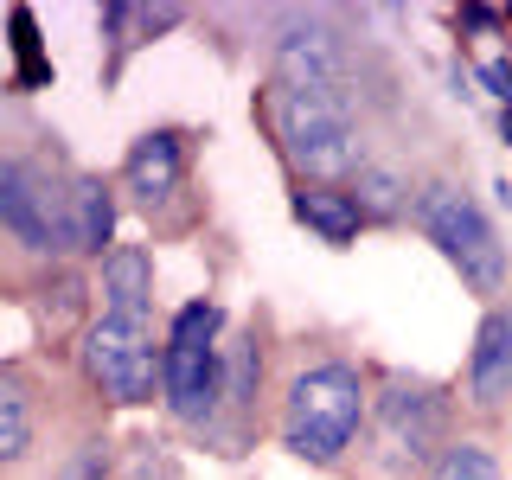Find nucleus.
I'll use <instances>...</instances> for the list:
<instances>
[{
	"mask_svg": "<svg viewBox=\"0 0 512 480\" xmlns=\"http://www.w3.org/2000/svg\"><path fill=\"white\" fill-rule=\"evenodd\" d=\"M346 71H352V52H346V39L333 26H288L282 39H276V84L288 90H333V96H346Z\"/></svg>",
	"mask_w": 512,
	"mask_h": 480,
	"instance_id": "6e6552de",
	"label": "nucleus"
},
{
	"mask_svg": "<svg viewBox=\"0 0 512 480\" xmlns=\"http://www.w3.org/2000/svg\"><path fill=\"white\" fill-rule=\"evenodd\" d=\"M7 32H13V84L7 90H45V84H52V58L39 52V26H32V13L13 7Z\"/></svg>",
	"mask_w": 512,
	"mask_h": 480,
	"instance_id": "2eb2a0df",
	"label": "nucleus"
},
{
	"mask_svg": "<svg viewBox=\"0 0 512 480\" xmlns=\"http://www.w3.org/2000/svg\"><path fill=\"white\" fill-rule=\"evenodd\" d=\"M468 397L480 410H500L512 397V308H487L468 352Z\"/></svg>",
	"mask_w": 512,
	"mask_h": 480,
	"instance_id": "9d476101",
	"label": "nucleus"
},
{
	"mask_svg": "<svg viewBox=\"0 0 512 480\" xmlns=\"http://www.w3.org/2000/svg\"><path fill=\"white\" fill-rule=\"evenodd\" d=\"M461 26H474V32H487V26H500V13H493V7H468V13H461Z\"/></svg>",
	"mask_w": 512,
	"mask_h": 480,
	"instance_id": "5701e85b",
	"label": "nucleus"
},
{
	"mask_svg": "<svg viewBox=\"0 0 512 480\" xmlns=\"http://www.w3.org/2000/svg\"><path fill=\"white\" fill-rule=\"evenodd\" d=\"M480 84H487V90L512 109V64H506V58H487V64H480Z\"/></svg>",
	"mask_w": 512,
	"mask_h": 480,
	"instance_id": "412c9836",
	"label": "nucleus"
},
{
	"mask_svg": "<svg viewBox=\"0 0 512 480\" xmlns=\"http://www.w3.org/2000/svg\"><path fill=\"white\" fill-rule=\"evenodd\" d=\"M256 384H263V352H256V340L224 346V404L250 410L256 404Z\"/></svg>",
	"mask_w": 512,
	"mask_h": 480,
	"instance_id": "f3484780",
	"label": "nucleus"
},
{
	"mask_svg": "<svg viewBox=\"0 0 512 480\" xmlns=\"http://www.w3.org/2000/svg\"><path fill=\"white\" fill-rule=\"evenodd\" d=\"M359 205H365V218H391L404 205V180L384 167H359Z\"/></svg>",
	"mask_w": 512,
	"mask_h": 480,
	"instance_id": "6ab92c4d",
	"label": "nucleus"
},
{
	"mask_svg": "<svg viewBox=\"0 0 512 480\" xmlns=\"http://www.w3.org/2000/svg\"><path fill=\"white\" fill-rule=\"evenodd\" d=\"M500 199H506V212H512V180H500Z\"/></svg>",
	"mask_w": 512,
	"mask_h": 480,
	"instance_id": "b1692460",
	"label": "nucleus"
},
{
	"mask_svg": "<svg viewBox=\"0 0 512 480\" xmlns=\"http://www.w3.org/2000/svg\"><path fill=\"white\" fill-rule=\"evenodd\" d=\"M26 448H32V397H26V384L20 378H0V461H26Z\"/></svg>",
	"mask_w": 512,
	"mask_h": 480,
	"instance_id": "dca6fc26",
	"label": "nucleus"
},
{
	"mask_svg": "<svg viewBox=\"0 0 512 480\" xmlns=\"http://www.w3.org/2000/svg\"><path fill=\"white\" fill-rule=\"evenodd\" d=\"M84 372L116 404H154V384H167V346H154V314H103L84 333Z\"/></svg>",
	"mask_w": 512,
	"mask_h": 480,
	"instance_id": "20e7f679",
	"label": "nucleus"
},
{
	"mask_svg": "<svg viewBox=\"0 0 512 480\" xmlns=\"http://www.w3.org/2000/svg\"><path fill=\"white\" fill-rule=\"evenodd\" d=\"M64 192L45 167L7 154L0 160V224L13 231V244L32 250V256H52V250H71V224H64Z\"/></svg>",
	"mask_w": 512,
	"mask_h": 480,
	"instance_id": "39448f33",
	"label": "nucleus"
},
{
	"mask_svg": "<svg viewBox=\"0 0 512 480\" xmlns=\"http://www.w3.org/2000/svg\"><path fill=\"white\" fill-rule=\"evenodd\" d=\"M167 455H160V442H141V455H135V480H167Z\"/></svg>",
	"mask_w": 512,
	"mask_h": 480,
	"instance_id": "4be33fe9",
	"label": "nucleus"
},
{
	"mask_svg": "<svg viewBox=\"0 0 512 480\" xmlns=\"http://www.w3.org/2000/svg\"><path fill=\"white\" fill-rule=\"evenodd\" d=\"M180 180H186V135L180 128H148V135L128 148V160H122V186L135 192L141 205L173 199Z\"/></svg>",
	"mask_w": 512,
	"mask_h": 480,
	"instance_id": "1a4fd4ad",
	"label": "nucleus"
},
{
	"mask_svg": "<svg viewBox=\"0 0 512 480\" xmlns=\"http://www.w3.org/2000/svg\"><path fill=\"white\" fill-rule=\"evenodd\" d=\"M372 442H378V468H391V474L423 468L442 442V397L429 384L391 378L378 397V416H372Z\"/></svg>",
	"mask_w": 512,
	"mask_h": 480,
	"instance_id": "423d86ee",
	"label": "nucleus"
},
{
	"mask_svg": "<svg viewBox=\"0 0 512 480\" xmlns=\"http://www.w3.org/2000/svg\"><path fill=\"white\" fill-rule=\"evenodd\" d=\"M58 480H109V448H103V442H84L71 461H64Z\"/></svg>",
	"mask_w": 512,
	"mask_h": 480,
	"instance_id": "aec40b11",
	"label": "nucleus"
},
{
	"mask_svg": "<svg viewBox=\"0 0 512 480\" xmlns=\"http://www.w3.org/2000/svg\"><path fill=\"white\" fill-rule=\"evenodd\" d=\"M416 224H423V237L461 269V282H468L474 295H500V288H506V244H500L493 218L480 212V199L468 186H455V180L423 186V199H416Z\"/></svg>",
	"mask_w": 512,
	"mask_h": 480,
	"instance_id": "7ed1b4c3",
	"label": "nucleus"
},
{
	"mask_svg": "<svg viewBox=\"0 0 512 480\" xmlns=\"http://www.w3.org/2000/svg\"><path fill=\"white\" fill-rule=\"evenodd\" d=\"M269 122H276L282 154L295 160L308 180H340V173L365 167V154H359V122H352L346 96L269 84Z\"/></svg>",
	"mask_w": 512,
	"mask_h": 480,
	"instance_id": "f03ea898",
	"label": "nucleus"
},
{
	"mask_svg": "<svg viewBox=\"0 0 512 480\" xmlns=\"http://www.w3.org/2000/svg\"><path fill=\"white\" fill-rule=\"evenodd\" d=\"M186 20V7H128V0H109L103 7V39H109V64H103V84H116L122 77V64H128V52L135 45H148L154 32H173Z\"/></svg>",
	"mask_w": 512,
	"mask_h": 480,
	"instance_id": "f8f14e48",
	"label": "nucleus"
},
{
	"mask_svg": "<svg viewBox=\"0 0 512 480\" xmlns=\"http://www.w3.org/2000/svg\"><path fill=\"white\" fill-rule=\"evenodd\" d=\"M64 224H71V250L77 256H109L116 250V199H109L103 173H71Z\"/></svg>",
	"mask_w": 512,
	"mask_h": 480,
	"instance_id": "9b49d317",
	"label": "nucleus"
},
{
	"mask_svg": "<svg viewBox=\"0 0 512 480\" xmlns=\"http://www.w3.org/2000/svg\"><path fill=\"white\" fill-rule=\"evenodd\" d=\"M103 295H109V314H148L154 308V256L141 244H116L103 256Z\"/></svg>",
	"mask_w": 512,
	"mask_h": 480,
	"instance_id": "4468645a",
	"label": "nucleus"
},
{
	"mask_svg": "<svg viewBox=\"0 0 512 480\" xmlns=\"http://www.w3.org/2000/svg\"><path fill=\"white\" fill-rule=\"evenodd\" d=\"M295 218L308 224V231L320 237V244H352V237L365 231V205L359 192H340V186H301L295 192Z\"/></svg>",
	"mask_w": 512,
	"mask_h": 480,
	"instance_id": "ddd939ff",
	"label": "nucleus"
},
{
	"mask_svg": "<svg viewBox=\"0 0 512 480\" xmlns=\"http://www.w3.org/2000/svg\"><path fill=\"white\" fill-rule=\"evenodd\" d=\"M167 410L180 423H212L224 404V346L218 340H173L167 333Z\"/></svg>",
	"mask_w": 512,
	"mask_h": 480,
	"instance_id": "0eeeda50",
	"label": "nucleus"
},
{
	"mask_svg": "<svg viewBox=\"0 0 512 480\" xmlns=\"http://www.w3.org/2000/svg\"><path fill=\"white\" fill-rule=\"evenodd\" d=\"M365 423V378L352 372L346 359H320L308 372L288 378V397H282V448L301 461H340L352 436Z\"/></svg>",
	"mask_w": 512,
	"mask_h": 480,
	"instance_id": "f257e3e1",
	"label": "nucleus"
},
{
	"mask_svg": "<svg viewBox=\"0 0 512 480\" xmlns=\"http://www.w3.org/2000/svg\"><path fill=\"white\" fill-rule=\"evenodd\" d=\"M429 480H500V461L480 442H448L436 455V468H429Z\"/></svg>",
	"mask_w": 512,
	"mask_h": 480,
	"instance_id": "a211bd4d",
	"label": "nucleus"
}]
</instances>
